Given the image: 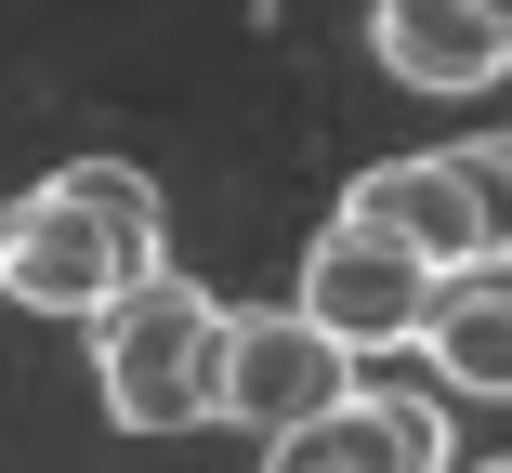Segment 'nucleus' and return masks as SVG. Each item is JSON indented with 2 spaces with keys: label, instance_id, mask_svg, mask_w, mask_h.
<instances>
[{
  "label": "nucleus",
  "instance_id": "nucleus-1",
  "mask_svg": "<svg viewBox=\"0 0 512 473\" xmlns=\"http://www.w3.org/2000/svg\"><path fill=\"white\" fill-rule=\"evenodd\" d=\"M132 276H158V184L132 158H66L53 184L0 198V290L27 316H106Z\"/></svg>",
  "mask_w": 512,
  "mask_h": 473
},
{
  "label": "nucleus",
  "instance_id": "nucleus-2",
  "mask_svg": "<svg viewBox=\"0 0 512 473\" xmlns=\"http://www.w3.org/2000/svg\"><path fill=\"white\" fill-rule=\"evenodd\" d=\"M211 355H224V303L197 276H132V290L92 316V382H106L119 434H184L211 421Z\"/></svg>",
  "mask_w": 512,
  "mask_h": 473
},
{
  "label": "nucleus",
  "instance_id": "nucleus-3",
  "mask_svg": "<svg viewBox=\"0 0 512 473\" xmlns=\"http://www.w3.org/2000/svg\"><path fill=\"white\" fill-rule=\"evenodd\" d=\"M302 316H316L342 355H394V342H421V316H434V263L394 250L355 211H329L316 250H302Z\"/></svg>",
  "mask_w": 512,
  "mask_h": 473
},
{
  "label": "nucleus",
  "instance_id": "nucleus-4",
  "mask_svg": "<svg viewBox=\"0 0 512 473\" xmlns=\"http://www.w3.org/2000/svg\"><path fill=\"white\" fill-rule=\"evenodd\" d=\"M342 342L302 316V303H237L224 316V355H211V421H250V434H289V421H316V408H342L355 382H342Z\"/></svg>",
  "mask_w": 512,
  "mask_h": 473
},
{
  "label": "nucleus",
  "instance_id": "nucleus-5",
  "mask_svg": "<svg viewBox=\"0 0 512 473\" xmlns=\"http://www.w3.org/2000/svg\"><path fill=\"white\" fill-rule=\"evenodd\" d=\"M342 211H355V224H381L394 250H421L434 276L499 263V211H486L473 158H381V171H355V198H342Z\"/></svg>",
  "mask_w": 512,
  "mask_h": 473
},
{
  "label": "nucleus",
  "instance_id": "nucleus-6",
  "mask_svg": "<svg viewBox=\"0 0 512 473\" xmlns=\"http://www.w3.org/2000/svg\"><path fill=\"white\" fill-rule=\"evenodd\" d=\"M263 473H447V408L434 395H342L289 421Z\"/></svg>",
  "mask_w": 512,
  "mask_h": 473
},
{
  "label": "nucleus",
  "instance_id": "nucleus-7",
  "mask_svg": "<svg viewBox=\"0 0 512 473\" xmlns=\"http://www.w3.org/2000/svg\"><path fill=\"white\" fill-rule=\"evenodd\" d=\"M381 66L407 92H486V79H512V0H381Z\"/></svg>",
  "mask_w": 512,
  "mask_h": 473
},
{
  "label": "nucleus",
  "instance_id": "nucleus-8",
  "mask_svg": "<svg viewBox=\"0 0 512 473\" xmlns=\"http://www.w3.org/2000/svg\"><path fill=\"white\" fill-rule=\"evenodd\" d=\"M421 355H434V382H447V395H512V250H499V263L434 276Z\"/></svg>",
  "mask_w": 512,
  "mask_h": 473
},
{
  "label": "nucleus",
  "instance_id": "nucleus-9",
  "mask_svg": "<svg viewBox=\"0 0 512 473\" xmlns=\"http://www.w3.org/2000/svg\"><path fill=\"white\" fill-rule=\"evenodd\" d=\"M473 158V184H486V211H499V250H512V132H486V145H460Z\"/></svg>",
  "mask_w": 512,
  "mask_h": 473
},
{
  "label": "nucleus",
  "instance_id": "nucleus-10",
  "mask_svg": "<svg viewBox=\"0 0 512 473\" xmlns=\"http://www.w3.org/2000/svg\"><path fill=\"white\" fill-rule=\"evenodd\" d=\"M473 473H512V460H473Z\"/></svg>",
  "mask_w": 512,
  "mask_h": 473
}]
</instances>
